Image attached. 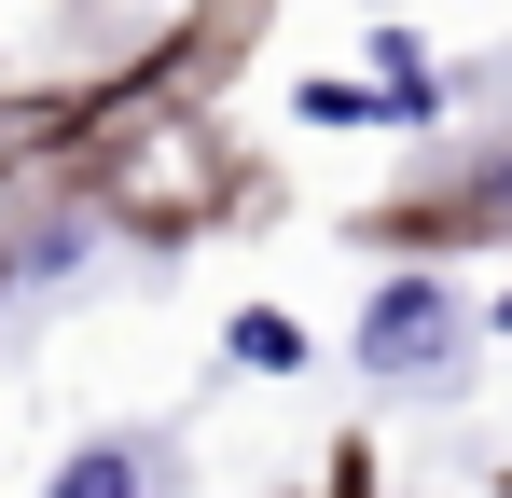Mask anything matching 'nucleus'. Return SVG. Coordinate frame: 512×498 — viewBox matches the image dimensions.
Wrapping results in <instances>:
<instances>
[{
	"mask_svg": "<svg viewBox=\"0 0 512 498\" xmlns=\"http://www.w3.org/2000/svg\"><path fill=\"white\" fill-rule=\"evenodd\" d=\"M443 346H457L443 277H388V291H374V319H360V360H374V374H429Z\"/></svg>",
	"mask_w": 512,
	"mask_h": 498,
	"instance_id": "obj_1",
	"label": "nucleus"
},
{
	"mask_svg": "<svg viewBox=\"0 0 512 498\" xmlns=\"http://www.w3.org/2000/svg\"><path fill=\"white\" fill-rule=\"evenodd\" d=\"M222 346H236L250 374H305V332L277 319V305H236V332H222Z\"/></svg>",
	"mask_w": 512,
	"mask_h": 498,
	"instance_id": "obj_2",
	"label": "nucleus"
},
{
	"mask_svg": "<svg viewBox=\"0 0 512 498\" xmlns=\"http://www.w3.org/2000/svg\"><path fill=\"white\" fill-rule=\"evenodd\" d=\"M56 498H139V457H125V443H84V457L56 471Z\"/></svg>",
	"mask_w": 512,
	"mask_h": 498,
	"instance_id": "obj_3",
	"label": "nucleus"
},
{
	"mask_svg": "<svg viewBox=\"0 0 512 498\" xmlns=\"http://www.w3.org/2000/svg\"><path fill=\"white\" fill-rule=\"evenodd\" d=\"M499 208H512V180H499Z\"/></svg>",
	"mask_w": 512,
	"mask_h": 498,
	"instance_id": "obj_4",
	"label": "nucleus"
}]
</instances>
